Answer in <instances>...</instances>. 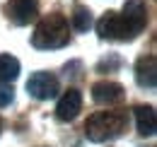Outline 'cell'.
Wrapping results in <instances>:
<instances>
[{
	"label": "cell",
	"instance_id": "6da1fadb",
	"mask_svg": "<svg viewBox=\"0 0 157 147\" xmlns=\"http://www.w3.org/2000/svg\"><path fill=\"white\" fill-rule=\"evenodd\" d=\"M126 128H128V116L123 111H97L87 118L85 135L92 142H109L118 138Z\"/></svg>",
	"mask_w": 157,
	"mask_h": 147
},
{
	"label": "cell",
	"instance_id": "7a4b0ae2",
	"mask_svg": "<svg viewBox=\"0 0 157 147\" xmlns=\"http://www.w3.org/2000/svg\"><path fill=\"white\" fill-rule=\"evenodd\" d=\"M68 41H70V32H68V19L63 15H46L32 34V46L41 51L63 48L68 46Z\"/></svg>",
	"mask_w": 157,
	"mask_h": 147
},
{
	"label": "cell",
	"instance_id": "3957f363",
	"mask_svg": "<svg viewBox=\"0 0 157 147\" xmlns=\"http://www.w3.org/2000/svg\"><path fill=\"white\" fill-rule=\"evenodd\" d=\"M97 34L101 39H109V41H131L136 36V32L123 19V15L114 12V10H109L106 15H101V19L97 22Z\"/></svg>",
	"mask_w": 157,
	"mask_h": 147
},
{
	"label": "cell",
	"instance_id": "277c9868",
	"mask_svg": "<svg viewBox=\"0 0 157 147\" xmlns=\"http://www.w3.org/2000/svg\"><path fill=\"white\" fill-rule=\"evenodd\" d=\"M27 92L29 96H34V99H39V101H48V99H53L56 94L60 92V85H58V77L51 73H39L29 75V80H27Z\"/></svg>",
	"mask_w": 157,
	"mask_h": 147
},
{
	"label": "cell",
	"instance_id": "5b68a950",
	"mask_svg": "<svg viewBox=\"0 0 157 147\" xmlns=\"http://www.w3.org/2000/svg\"><path fill=\"white\" fill-rule=\"evenodd\" d=\"M7 17L17 27H24L39 17V0H10L7 2Z\"/></svg>",
	"mask_w": 157,
	"mask_h": 147
},
{
	"label": "cell",
	"instance_id": "8992f818",
	"mask_svg": "<svg viewBox=\"0 0 157 147\" xmlns=\"http://www.w3.org/2000/svg\"><path fill=\"white\" fill-rule=\"evenodd\" d=\"M126 96V89L118 85V82H111V80H101L97 85H92V99L97 104H104V106H111V104H118L123 101Z\"/></svg>",
	"mask_w": 157,
	"mask_h": 147
},
{
	"label": "cell",
	"instance_id": "52a82bcc",
	"mask_svg": "<svg viewBox=\"0 0 157 147\" xmlns=\"http://www.w3.org/2000/svg\"><path fill=\"white\" fill-rule=\"evenodd\" d=\"M82 111V94L78 89H68L58 99V106H56V118L63 123H70L78 118V113Z\"/></svg>",
	"mask_w": 157,
	"mask_h": 147
},
{
	"label": "cell",
	"instance_id": "ba28073f",
	"mask_svg": "<svg viewBox=\"0 0 157 147\" xmlns=\"http://www.w3.org/2000/svg\"><path fill=\"white\" fill-rule=\"evenodd\" d=\"M121 15L131 24V29L136 34H140L145 29V24H147V5H145V0H126Z\"/></svg>",
	"mask_w": 157,
	"mask_h": 147
},
{
	"label": "cell",
	"instance_id": "9c48e42d",
	"mask_svg": "<svg viewBox=\"0 0 157 147\" xmlns=\"http://www.w3.org/2000/svg\"><path fill=\"white\" fill-rule=\"evenodd\" d=\"M136 82L143 89H155V85H157V60H155V55H143V58H138Z\"/></svg>",
	"mask_w": 157,
	"mask_h": 147
},
{
	"label": "cell",
	"instance_id": "30bf717a",
	"mask_svg": "<svg viewBox=\"0 0 157 147\" xmlns=\"http://www.w3.org/2000/svg\"><path fill=\"white\" fill-rule=\"evenodd\" d=\"M136 113V128L143 138H152L155 135V126H157V118H155V109L152 106H136L133 109Z\"/></svg>",
	"mask_w": 157,
	"mask_h": 147
},
{
	"label": "cell",
	"instance_id": "8fae6325",
	"mask_svg": "<svg viewBox=\"0 0 157 147\" xmlns=\"http://www.w3.org/2000/svg\"><path fill=\"white\" fill-rule=\"evenodd\" d=\"M17 75H20V60L10 53L0 55V80L12 82V80H17Z\"/></svg>",
	"mask_w": 157,
	"mask_h": 147
},
{
	"label": "cell",
	"instance_id": "7c38bea8",
	"mask_svg": "<svg viewBox=\"0 0 157 147\" xmlns=\"http://www.w3.org/2000/svg\"><path fill=\"white\" fill-rule=\"evenodd\" d=\"M73 27L78 32H87L92 27V12L85 5H75V10H73Z\"/></svg>",
	"mask_w": 157,
	"mask_h": 147
},
{
	"label": "cell",
	"instance_id": "4fadbf2b",
	"mask_svg": "<svg viewBox=\"0 0 157 147\" xmlns=\"http://www.w3.org/2000/svg\"><path fill=\"white\" fill-rule=\"evenodd\" d=\"M123 65V60H121V55H116V53H109L106 58H101L97 63V70L99 73H116L118 68Z\"/></svg>",
	"mask_w": 157,
	"mask_h": 147
},
{
	"label": "cell",
	"instance_id": "5bb4252c",
	"mask_svg": "<svg viewBox=\"0 0 157 147\" xmlns=\"http://www.w3.org/2000/svg\"><path fill=\"white\" fill-rule=\"evenodd\" d=\"M12 99H15V89H12V85L0 80V106H7V104H12Z\"/></svg>",
	"mask_w": 157,
	"mask_h": 147
},
{
	"label": "cell",
	"instance_id": "9a60e30c",
	"mask_svg": "<svg viewBox=\"0 0 157 147\" xmlns=\"http://www.w3.org/2000/svg\"><path fill=\"white\" fill-rule=\"evenodd\" d=\"M0 128H2V123H0Z\"/></svg>",
	"mask_w": 157,
	"mask_h": 147
}]
</instances>
